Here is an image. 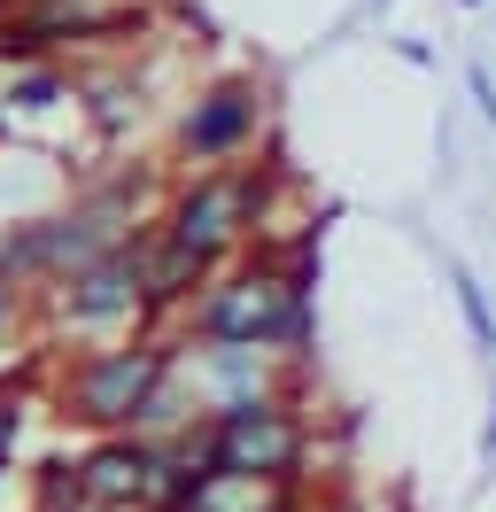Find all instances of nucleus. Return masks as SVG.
Segmentation results:
<instances>
[{
	"mask_svg": "<svg viewBox=\"0 0 496 512\" xmlns=\"http://www.w3.org/2000/svg\"><path fill=\"white\" fill-rule=\"evenodd\" d=\"M481 458H496V404H489V435H481Z\"/></svg>",
	"mask_w": 496,
	"mask_h": 512,
	"instance_id": "obj_10",
	"label": "nucleus"
},
{
	"mask_svg": "<svg viewBox=\"0 0 496 512\" xmlns=\"http://www.w3.org/2000/svg\"><path fill=\"white\" fill-rule=\"evenodd\" d=\"M155 373H163V357H155V350L109 357V365H93V373H86L78 404H86V419H124V412H132V404L155 388Z\"/></svg>",
	"mask_w": 496,
	"mask_h": 512,
	"instance_id": "obj_4",
	"label": "nucleus"
},
{
	"mask_svg": "<svg viewBox=\"0 0 496 512\" xmlns=\"http://www.w3.org/2000/svg\"><path fill=\"white\" fill-rule=\"evenodd\" d=\"M248 132H256V86H217V94L186 117V148H194V156H225V148H241Z\"/></svg>",
	"mask_w": 496,
	"mask_h": 512,
	"instance_id": "obj_5",
	"label": "nucleus"
},
{
	"mask_svg": "<svg viewBox=\"0 0 496 512\" xmlns=\"http://www.w3.org/2000/svg\"><path fill=\"white\" fill-rule=\"evenodd\" d=\"M295 450H303V443H295V427H287L272 404H241V412H225L210 458H217V466H233V474H287Z\"/></svg>",
	"mask_w": 496,
	"mask_h": 512,
	"instance_id": "obj_2",
	"label": "nucleus"
},
{
	"mask_svg": "<svg viewBox=\"0 0 496 512\" xmlns=\"http://www.w3.org/2000/svg\"><path fill=\"white\" fill-rule=\"evenodd\" d=\"M450 288H458V311H465V326H473V350L496 357V311H489V295H481V280H473V272H450Z\"/></svg>",
	"mask_w": 496,
	"mask_h": 512,
	"instance_id": "obj_6",
	"label": "nucleus"
},
{
	"mask_svg": "<svg viewBox=\"0 0 496 512\" xmlns=\"http://www.w3.org/2000/svg\"><path fill=\"white\" fill-rule=\"evenodd\" d=\"M117 303H124V264H101V272L86 280V295H78V311L101 319V311H117Z\"/></svg>",
	"mask_w": 496,
	"mask_h": 512,
	"instance_id": "obj_8",
	"label": "nucleus"
},
{
	"mask_svg": "<svg viewBox=\"0 0 496 512\" xmlns=\"http://www.w3.org/2000/svg\"><path fill=\"white\" fill-rule=\"evenodd\" d=\"M256 210V179H210V187H194L186 194V210H179V241L186 249H202L210 256L233 225Z\"/></svg>",
	"mask_w": 496,
	"mask_h": 512,
	"instance_id": "obj_3",
	"label": "nucleus"
},
{
	"mask_svg": "<svg viewBox=\"0 0 496 512\" xmlns=\"http://www.w3.org/2000/svg\"><path fill=\"white\" fill-rule=\"evenodd\" d=\"M210 334L225 342H272V334H303V295L287 280H241L210 303Z\"/></svg>",
	"mask_w": 496,
	"mask_h": 512,
	"instance_id": "obj_1",
	"label": "nucleus"
},
{
	"mask_svg": "<svg viewBox=\"0 0 496 512\" xmlns=\"http://www.w3.org/2000/svg\"><path fill=\"white\" fill-rule=\"evenodd\" d=\"M140 474H148V466H140L132 450H109V458H93V489H101V497H124V489H140Z\"/></svg>",
	"mask_w": 496,
	"mask_h": 512,
	"instance_id": "obj_7",
	"label": "nucleus"
},
{
	"mask_svg": "<svg viewBox=\"0 0 496 512\" xmlns=\"http://www.w3.org/2000/svg\"><path fill=\"white\" fill-rule=\"evenodd\" d=\"M465 86H473V101H481V117H496V78H489V63H465Z\"/></svg>",
	"mask_w": 496,
	"mask_h": 512,
	"instance_id": "obj_9",
	"label": "nucleus"
},
{
	"mask_svg": "<svg viewBox=\"0 0 496 512\" xmlns=\"http://www.w3.org/2000/svg\"><path fill=\"white\" fill-rule=\"evenodd\" d=\"M465 8H481V0H465Z\"/></svg>",
	"mask_w": 496,
	"mask_h": 512,
	"instance_id": "obj_11",
	"label": "nucleus"
}]
</instances>
